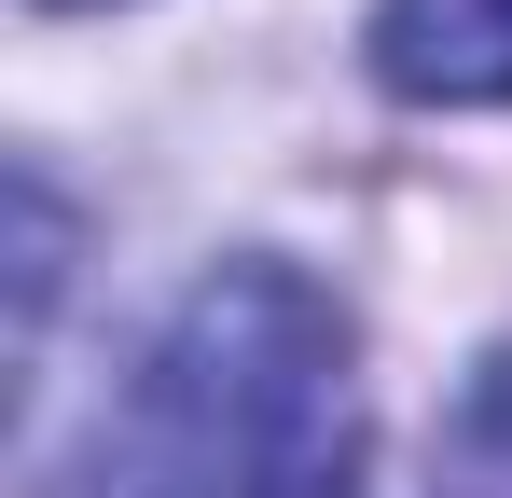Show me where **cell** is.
<instances>
[{"mask_svg": "<svg viewBox=\"0 0 512 498\" xmlns=\"http://www.w3.org/2000/svg\"><path fill=\"white\" fill-rule=\"evenodd\" d=\"M42 14H70V0H42Z\"/></svg>", "mask_w": 512, "mask_h": 498, "instance_id": "cell-4", "label": "cell"}, {"mask_svg": "<svg viewBox=\"0 0 512 498\" xmlns=\"http://www.w3.org/2000/svg\"><path fill=\"white\" fill-rule=\"evenodd\" d=\"M429 498H512V360H485V388H471V415H457Z\"/></svg>", "mask_w": 512, "mask_h": 498, "instance_id": "cell-3", "label": "cell"}, {"mask_svg": "<svg viewBox=\"0 0 512 498\" xmlns=\"http://www.w3.org/2000/svg\"><path fill=\"white\" fill-rule=\"evenodd\" d=\"M374 83L416 111H499L512 97V0H388L374 14Z\"/></svg>", "mask_w": 512, "mask_h": 498, "instance_id": "cell-2", "label": "cell"}, {"mask_svg": "<svg viewBox=\"0 0 512 498\" xmlns=\"http://www.w3.org/2000/svg\"><path fill=\"white\" fill-rule=\"evenodd\" d=\"M360 332L291 263H208L97 429V498H360Z\"/></svg>", "mask_w": 512, "mask_h": 498, "instance_id": "cell-1", "label": "cell"}]
</instances>
